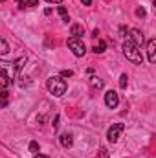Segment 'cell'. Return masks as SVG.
Masks as SVG:
<instances>
[{
	"instance_id": "obj_7",
	"label": "cell",
	"mask_w": 156,
	"mask_h": 158,
	"mask_svg": "<svg viewBox=\"0 0 156 158\" xmlns=\"http://www.w3.org/2000/svg\"><path fill=\"white\" fill-rule=\"evenodd\" d=\"M130 33H132V37H129V39L132 40V42H134L138 48H140V46L145 42V37H143V33H142L140 30H130Z\"/></svg>"
},
{
	"instance_id": "obj_1",
	"label": "cell",
	"mask_w": 156,
	"mask_h": 158,
	"mask_svg": "<svg viewBox=\"0 0 156 158\" xmlns=\"http://www.w3.org/2000/svg\"><path fill=\"white\" fill-rule=\"evenodd\" d=\"M123 55H125L130 63H134V64H142V61H143L142 50H140L130 39H127L123 42Z\"/></svg>"
},
{
	"instance_id": "obj_12",
	"label": "cell",
	"mask_w": 156,
	"mask_h": 158,
	"mask_svg": "<svg viewBox=\"0 0 156 158\" xmlns=\"http://www.w3.org/2000/svg\"><path fill=\"white\" fill-rule=\"evenodd\" d=\"M9 105V92L7 90H0V107Z\"/></svg>"
},
{
	"instance_id": "obj_23",
	"label": "cell",
	"mask_w": 156,
	"mask_h": 158,
	"mask_svg": "<svg viewBox=\"0 0 156 158\" xmlns=\"http://www.w3.org/2000/svg\"><path fill=\"white\" fill-rule=\"evenodd\" d=\"M44 15H51V7H46L44 9Z\"/></svg>"
},
{
	"instance_id": "obj_25",
	"label": "cell",
	"mask_w": 156,
	"mask_h": 158,
	"mask_svg": "<svg viewBox=\"0 0 156 158\" xmlns=\"http://www.w3.org/2000/svg\"><path fill=\"white\" fill-rule=\"evenodd\" d=\"M46 2H50V4H61L63 0H46Z\"/></svg>"
},
{
	"instance_id": "obj_15",
	"label": "cell",
	"mask_w": 156,
	"mask_h": 158,
	"mask_svg": "<svg viewBox=\"0 0 156 158\" xmlns=\"http://www.w3.org/2000/svg\"><path fill=\"white\" fill-rule=\"evenodd\" d=\"M59 15H61V19H63V22H68L70 19H68V13H66V7H63V6H59Z\"/></svg>"
},
{
	"instance_id": "obj_18",
	"label": "cell",
	"mask_w": 156,
	"mask_h": 158,
	"mask_svg": "<svg viewBox=\"0 0 156 158\" xmlns=\"http://www.w3.org/2000/svg\"><path fill=\"white\" fill-rule=\"evenodd\" d=\"M24 64H26V57H20V59H17V63H15V68H17V70H20Z\"/></svg>"
},
{
	"instance_id": "obj_17",
	"label": "cell",
	"mask_w": 156,
	"mask_h": 158,
	"mask_svg": "<svg viewBox=\"0 0 156 158\" xmlns=\"http://www.w3.org/2000/svg\"><path fill=\"white\" fill-rule=\"evenodd\" d=\"M96 158H110V156H109L107 147H99V153H97V156H96Z\"/></svg>"
},
{
	"instance_id": "obj_24",
	"label": "cell",
	"mask_w": 156,
	"mask_h": 158,
	"mask_svg": "<svg viewBox=\"0 0 156 158\" xmlns=\"http://www.w3.org/2000/svg\"><path fill=\"white\" fill-rule=\"evenodd\" d=\"M81 2H83L84 6H92V0H81Z\"/></svg>"
},
{
	"instance_id": "obj_11",
	"label": "cell",
	"mask_w": 156,
	"mask_h": 158,
	"mask_svg": "<svg viewBox=\"0 0 156 158\" xmlns=\"http://www.w3.org/2000/svg\"><path fill=\"white\" fill-rule=\"evenodd\" d=\"M88 83H90V86H92V88H96V90L103 88V85H105V83H103V79H99L97 76H92V77L88 79Z\"/></svg>"
},
{
	"instance_id": "obj_5",
	"label": "cell",
	"mask_w": 156,
	"mask_h": 158,
	"mask_svg": "<svg viewBox=\"0 0 156 158\" xmlns=\"http://www.w3.org/2000/svg\"><path fill=\"white\" fill-rule=\"evenodd\" d=\"M105 105H107L109 109H116L117 105H119V96H117V92L109 90V92L105 94Z\"/></svg>"
},
{
	"instance_id": "obj_8",
	"label": "cell",
	"mask_w": 156,
	"mask_h": 158,
	"mask_svg": "<svg viewBox=\"0 0 156 158\" xmlns=\"http://www.w3.org/2000/svg\"><path fill=\"white\" fill-rule=\"evenodd\" d=\"M59 142H61V145L63 147H72V143H74V136L70 134V132H64V134H61L59 136Z\"/></svg>"
},
{
	"instance_id": "obj_3",
	"label": "cell",
	"mask_w": 156,
	"mask_h": 158,
	"mask_svg": "<svg viewBox=\"0 0 156 158\" xmlns=\"http://www.w3.org/2000/svg\"><path fill=\"white\" fill-rule=\"evenodd\" d=\"M68 48L72 50V53H74L76 57H83V55L86 53V46H84L83 39H76V37H70V39H68Z\"/></svg>"
},
{
	"instance_id": "obj_4",
	"label": "cell",
	"mask_w": 156,
	"mask_h": 158,
	"mask_svg": "<svg viewBox=\"0 0 156 158\" xmlns=\"http://www.w3.org/2000/svg\"><path fill=\"white\" fill-rule=\"evenodd\" d=\"M123 131H125V123H114V125L107 131V138H109V142L116 143L117 140H119V136H121Z\"/></svg>"
},
{
	"instance_id": "obj_14",
	"label": "cell",
	"mask_w": 156,
	"mask_h": 158,
	"mask_svg": "<svg viewBox=\"0 0 156 158\" xmlns=\"http://www.w3.org/2000/svg\"><path fill=\"white\" fill-rule=\"evenodd\" d=\"M105 50H107V42L105 40H97V44L94 46V52L96 53H103Z\"/></svg>"
},
{
	"instance_id": "obj_10",
	"label": "cell",
	"mask_w": 156,
	"mask_h": 158,
	"mask_svg": "<svg viewBox=\"0 0 156 158\" xmlns=\"http://www.w3.org/2000/svg\"><path fill=\"white\" fill-rule=\"evenodd\" d=\"M70 35L76 37V39H81V35H84V28H83L81 24H72V28H70Z\"/></svg>"
},
{
	"instance_id": "obj_6",
	"label": "cell",
	"mask_w": 156,
	"mask_h": 158,
	"mask_svg": "<svg viewBox=\"0 0 156 158\" xmlns=\"http://www.w3.org/2000/svg\"><path fill=\"white\" fill-rule=\"evenodd\" d=\"M147 59L149 63H156V40L151 39L147 42Z\"/></svg>"
},
{
	"instance_id": "obj_2",
	"label": "cell",
	"mask_w": 156,
	"mask_h": 158,
	"mask_svg": "<svg viewBox=\"0 0 156 158\" xmlns=\"http://www.w3.org/2000/svg\"><path fill=\"white\" fill-rule=\"evenodd\" d=\"M46 88H48L50 94H53V96L59 98V96H63V94L66 92L68 85H66L64 77H61V76H51V77L46 81Z\"/></svg>"
},
{
	"instance_id": "obj_26",
	"label": "cell",
	"mask_w": 156,
	"mask_h": 158,
	"mask_svg": "<svg viewBox=\"0 0 156 158\" xmlns=\"http://www.w3.org/2000/svg\"><path fill=\"white\" fill-rule=\"evenodd\" d=\"M33 158H48V156H46V155H39V153H37V155H35Z\"/></svg>"
},
{
	"instance_id": "obj_22",
	"label": "cell",
	"mask_w": 156,
	"mask_h": 158,
	"mask_svg": "<svg viewBox=\"0 0 156 158\" xmlns=\"http://www.w3.org/2000/svg\"><path fill=\"white\" fill-rule=\"evenodd\" d=\"M136 15H138V17H145V9H143V7H138V9H136Z\"/></svg>"
},
{
	"instance_id": "obj_19",
	"label": "cell",
	"mask_w": 156,
	"mask_h": 158,
	"mask_svg": "<svg viewBox=\"0 0 156 158\" xmlns=\"http://www.w3.org/2000/svg\"><path fill=\"white\" fill-rule=\"evenodd\" d=\"M30 151L37 155V153H39V143H37V142H31V143H30Z\"/></svg>"
},
{
	"instance_id": "obj_21",
	"label": "cell",
	"mask_w": 156,
	"mask_h": 158,
	"mask_svg": "<svg viewBox=\"0 0 156 158\" xmlns=\"http://www.w3.org/2000/svg\"><path fill=\"white\" fill-rule=\"evenodd\" d=\"M72 76H74L72 70H63V72H61V77H72Z\"/></svg>"
},
{
	"instance_id": "obj_20",
	"label": "cell",
	"mask_w": 156,
	"mask_h": 158,
	"mask_svg": "<svg viewBox=\"0 0 156 158\" xmlns=\"http://www.w3.org/2000/svg\"><path fill=\"white\" fill-rule=\"evenodd\" d=\"M119 33H121V35H123L125 39H129V30H127L125 26H121V28H119Z\"/></svg>"
},
{
	"instance_id": "obj_13",
	"label": "cell",
	"mask_w": 156,
	"mask_h": 158,
	"mask_svg": "<svg viewBox=\"0 0 156 158\" xmlns=\"http://www.w3.org/2000/svg\"><path fill=\"white\" fill-rule=\"evenodd\" d=\"M6 53H9V42L0 37V55H6Z\"/></svg>"
},
{
	"instance_id": "obj_9",
	"label": "cell",
	"mask_w": 156,
	"mask_h": 158,
	"mask_svg": "<svg viewBox=\"0 0 156 158\" xmlns=\"http://www.w3.org/2000/svg\"><path fill=\"white\" fill-rule=\"evenodd\" d=\"M9 83H11L9 74H7L6 70H0V90H6V88L9 86Z\"/></svg>"
},
{
	"instance_id": "obj_16",
	"label": "cell",
	"mask_w": 156,
	"mask_h": 158,
	"mask_svg": "<svg viewBox=\"0 0 156 158\" xmlns=\"http://www.w3.org/2000/svg\"><path fill=\"white\" fill-rule=\"evenodd\" d=\"M127 85H129L127 74H121V77H119V86H121V88H127Z\"/></svg>"
}]
</instances>
